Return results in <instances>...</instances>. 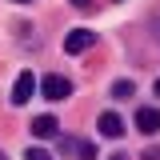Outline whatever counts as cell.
<instances>
[{
  "label": "cell",
  "instance_id": "1",
  "mask_svg": "<svg viewBox=\"0 0 160 160\" xmlns=\"http://www.w3.org/2000/svg\"><path fill=\"white\" fill-rule=\"evenodd\" d=\"M92 44H96V32H92V28H72V32L64 36V52H68V56H80V52H88Z\"/></svg>",
  "mask_w": 160,
  "mask_h": 160
},
{
  "label": "cell",
  "instance_id": "2",
  "mask_svg": "<svg viewBox=\"0 0 160 160\" xmlns=\"http://www.w3.org/2000/svg\"><path fill=\"white\" fill-rule=\"evenodd\" d=\"M40 92H44L48 100H68V96H72V80H68V76H56V72H48V76L40 80Z\"/></svg>",
  "mask_w": 160,
  "mask_h": 160
},
{
  "label": "cell",
  "instance_id": "3",
  "mask_svg": "<svg viewBox=\"0 0 160 160\" xmlns=\"http://www.w3.org/2000/svg\"><path fill=\"white\" fill-rule=\"evenodd\" d=\"M32 92H36V76L24 68V72L16 76V84H12V104H28V100H32Z\"/></svg>",
  "mask_w": 160,
  "mask_h": 160
},
{
  "label": "cell",
  "instance_id": "4",
  "mask_svg": "<svg viewBox=\"0 0 160 160\" xmlns=\"http://www.w3.org/2000/svg\"><path fill=\"white\" fill-rule=\"evenodd\" d=\"M96 128H100V136H108V140H116V136H124V132H128V128H124V120H120L116 112H100Z\"/></svg>",
  "mask_w": 160,
  "mask_h": 160
},
{
  "label": "cell",
  "instance_id": "5",
  "mask_svg": "<svg viewBox=\"0 0 160 160\" xmlns=\"http://www.w3.org/2000/svg\"><path fill=\"white\" fill-rule=\"evenodd\" d=\"M136 128L144 136H156L160 132V108H136Z\"/></svg>",
  "mask_w": 160,
  "mask_h": 160
},
{
  "label": "cell",
  "instance_id": "6",
  "mask_svg": "<svg viewBox=\"0 0 160 160\" xmlns=\"http://www.w3.org/2000/svg\"><path fill=\"white\" fill-rule=\"evenodd\" d=\"M56 132H60V120H56V116H48V112H44V116L32 120V136H36V140H52Z\"/></svg>",
  "mask_w": 160,
  "mask_h": 160
},
{
  "label": "cell",
  "instance_id": "7",
  "mask_svg": "<svg viewBox=\"0 0 160 160\" xmlns=\"http://www.w3.org/2000/svg\"><path fill=\"white\" fill-rule=\"evenodd\" d=\"M136 96V84H132V80H116V84H112V100H132Z\"/></svg>",
  "mask_w": 160,
  "mask_h": 160
},
{
  "label": "cell",
  "instance_id": "8",
  "mask_svg": "<svg viewBox=\"0 0 160 160\" xmlns=\"http://www.w3.org/2000/svg\"><path fill=\"white\" fill-rule=\"evenodd\" d=\"M72 148H76L80 160H96V148H92V140H72Z\"/></svg>",
  "mask_w": 160,
  "mask_h": 160
},
{
  "label": "cell",
  "instance_id": "9",
  "mask_svg": "<svg viewBox=\"0 0 160 160\" xmlns=\"http://www.w3.org/2000/svg\"><path fill=\"white\" fill-rule=\"evenodd\" d=\"M24 160H52V156H48L44 148H28V152H24Z\"/></svg>",
  "mask_w": 160,
  "mask_h": 160
},
{
  "label": "cell",
  "instance_id": "10",
  "mask_svg": "<svg viewBox=\"0 0 160 160\" xmlns=\"http://www.w3.org/2000/svg\"><path fill=\"white\" fill-rule=\"evenodd\" d=\"M152 36H156V44H160V16L152 20Z\"/></svg>",
  "mask_w": 160,
  "mask_h": 160
},
{
  "label": "cell",
  "instance_id": "11",
  "mask_svg": "<svg viewBox=\"0 0 160 160\" xmlns=\"http://www.w3.org/2000/svg\"><path fill=\"white\" fill-rule=\"evenodd\" d=\"M72 4H76V8H88V4H92V0H72Z\"/></svg>",
  "mask_w": 160,
  "mask_h": 160
},
{
  "label": "cell",
  "instance_id": "12",
  "mask_svg": "<svg viewBox=\"0 0 160 160\" xmlns=\"http://www.w3.org/2000/svg\"><path fill=\"white\" fill-rule=\"evenodd\" d=\"M108 160H128V156H124V152H116V156H108Z\"/></svg>",
  "mask_w": 160,
  "mask_h": 160
},
{
  "label": "cell",
  "instance_id": "13",
  "mask_svg": "<svg viewBox=\"0 0 160 160\" xmlns=\"http://www.w3.org/2000/svg\"><path fill=\"white\" fill-rule=\"evenodd\" d=\"M16 4H32V0H16Z\"/></svg>",
  "mask_w": 160,
  "mask_h": 160
},
{
  "label": "cell",
  "instance_id": "14",
  "mask_svg": "<svg viewBox=\"0 0 160 160\" xmlns=\"http://www.w3.org/2000/svg\"><path fill=\"white\" fill-rule=\"evenodd\" d=\"M156 96H160V80H156Z\"/></svg>",
  "mask_w": 160,
  "mask_h": 160
}]
</instances>
